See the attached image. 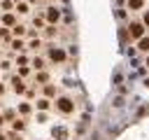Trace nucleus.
I'll list each match as a JSON object with an SVG mask.
<instances>
[{
  "instance_id": "nucleus-1",
  "label": "nucleus",
  "mask_w": 149,
  "mask_h": 140,
  "mask_svg": "<svg viewBox=\"0 0 149 140\" xmlns=\"http://www.w3.org/2000/svg\"><path fill=\"white\" fill-rule=\"evenodd\" d=\"M56 107H58L63 114H70V112L74 110V103H72L70 98H65V96H63V98H58V100H56Z\"/></svg>"
},
{
  "instance_id": "nucleus-2",
  "label": "nucleus",
  "mask_w": 149,
  "mask_h": 140,
  "mask_svg": "<svg viewBox=\"0 0 149 140\" xmlns=\"http://www.w3.org/2000/svg\"><path fill=\"white\" fill-rule=\"evenodd\" d=\"M49 56H51L54 63H63V61H65V49H61V47H51Z\"/></svg>"
},
{
  "instance_id": "nucleus-3",
  "label": "nucleus",
  "mask_w": 149,
  "mask_h": 140,
  "mask_svg": "<svg viewBox=\"0 0 149 140\" xmlns=\"http://www.w3.org/2000/svg\"><path fill=\"white\" fill-rule=\"evenodd\" d=\"M128 33H130V37H142L144 26H142V23H130V26H128Z\"/></svg>"
},
{
  "instance_id": "nucleus-4",
  "label": "nucleus",
  "mask_w": 149,
  "mask_h": 140,
  "mask_svg": "<svg viewBox=\"0 0 149 140\" xmlns=\"http://www.w3.org/2000/svg\"><path fill=\"white\" fill-rule=\"evenodd\" d=\"M47 19H49V23L54 26V23H56V21L61 19V12H58L56 7H49V12H47Z\"/></svg>"
},
{
  "instance_id": "nucleus-5",
  "label": "nucleus",
  "mask_w": 149,
  "mask_h": 140,
  "mask_svg": "<svg viewBox=\"0 0 149 140\" xmlns=\"http://www.w3.org/2000/svg\"><path fill=\"white\" fill-rule=\"evenodd\" d=\"M12 86H14V91H16V93H26V86H23L21 77H12Z\"/></svg>"
},
{
  "instance_id": "nucleus-6",
  "label": "nucleus",
  "mask_w": 149,
  "mask_h": 140,
  "mask_svg": "<svg viewBox=\"0 0 149 140\" xmlns=\"http://www.w3.org/2000/svg\"><path fill=\"white\" fill-rule=\"evenodd\" d=\"M54 138H58V140H65V138H68V128H63V126L54 128Z\"/></svg>"
},
{
  "instance_id": "nucleus-7",
  "label": "nucleus",
  "mask_w": 149,
  "mask_h": 140,
  "mask_svg": "<svg viewBox=\"0 0 149 140\" xmlns=\"http://www.w3.org/2000/svg\"><path fill=\"white\" fill-rule=\"evenodd\" d=\"M49 105H51V103H49V98H40V100H37V110H40V112L49 110Z\"/></svg>"
},
{
  "instance_id": "nucleus-8",
  "label": "nucleus",
  "mask_w": 149,
  "mask_h": 140,
  "mask_svg": "<svg viewBox=\"0 0 149 140\" xmlns=\"http://www.w3.org/2000/svg\"><path fill=\"white\" fill-rule=\"evenodd\" d=\"M140 51L149 54V37H140Z\"/></svg>"
},
{
  "instance_id": "nucleus-9",
  "label": "nucleus",
  "mask_w": 149,
  "mask_h": 140,
  "mask_svg": "<svg viewBox=\"0 0 149 140\" xmlns=\"http://www.w3.org/2000/svg\"><path fill=\"white\" fill-rule=\"evenodd\" d=\"M144 0H128V9H140Z\"/></svg>"
},
{
  "instance_id": "nucleus-10",
  "label": "nucleus",
  "mask_w": 149,
  "mask_h": 140,
  "mask_svg": "<svg viewBox=\"0 0 149 140\" xmlns=\"http://www.w3.org/2000/svg\"><path fill=\"white\" fill-rule=\"evenodd\" d=\"M12 128H14V131H23V128H26V121H21V119H16V121L12 124Z\"/></svg>"
},
{
  "instance_id": "nucleus-11",
  "label": "nucleus",
  "mask_w": 149,
  "mask_h": 140,
  "mask_svg": "<svg viewBox=\"0 0 149 140\" xmlns=\"http://www.w3.org/2000/svg\"><path fill=\"white\" fill-rule=\"evenodd\" d=\"M33 68H35V70H42V68H44V61H42V58H35V61H33Z\"/></svg>"
},
{
  "instance_id": "nucleus-12",
  "label": "nucleus",
  "mask_w": 149,
  "mask_h": 140,
  "mask_svg": "<svg viewBox=\"0 0 149 140\" xmlns=\"http://www.w3.org/2000/svg\"><path fill=\"white\" fill-rule=\"evenodd\" d=\"M44 93H47V96H56V86L47 84V86H44Z\"/></svg>"
},
{
  "instance_id": "nucleus-13",
  "label": "nucleus",
  "mask_w": 149,
  "mask_h": 140,
  "mask_svg": "<svg viewBox=\"0 0 149 140\" xmlns=\"http://www.w3.org/2000/svg\"><path fill=\"white\" fill-rule=\"evenodd\" d=\"M19 112H21V114H28V112H30V105H28V103H21V105H19Z\"/></svg>"
},
{
  "instance_id": "nucleus-14",
  "label": "nucleus",
  "mask_w": 149,
  "mask_h": 140,
  "mask_svg": "<svg viewBox=\"0 0 149 140\" xmlns=\"http://www.w3.org/2000/svg\"><path fill=\"white\" fill-rule=\"evenodd\" d=\"M12 33H14V35H23V33H26V28H23V26H14V30H12Z\"/></svg>"
},
{
  "instance_id": "nucleus-15",
  "label": "nucleus",
  "mask_w": 149,
  "mask_h": 140,
  "mask_svg": "<svg viewBox=\"0 0 149 140\" xmlns=\"http://www.w3.org/2000/svg\"><path fill=\"white\" fill-rule=\"evenodd\" d=\"M12 47H14L16 51H21V49H23V42H21V40H14V42H12Z\"/></svg>"
},
{
  "instance_id": "nucleus-16",
  "label": "nucleus",
  "mask_w": 149,
  "mask_h": 140,
  "mask_svg": "<svg viewBox=\"0 0 149 140\" xmlns=\"http://www.w3.org/2000/svg\"><path fill=\"white\" fill-rule=\"evenodd\" d=\"M28 72H30V68H26V65H21V68H19V77H26Z\"/></svg>"
},
{
  "instance_id": "nucleus-17",
  "label": "nucleus",
  "mask_w": 149,
  "mask_h": 140,
  "mask_svg": "<svg viewBox=\"0 0 149 140\" xmlns=\"http://www.w3.org/2000/svg\"><path fill=\"white\" fill-rule=\"evenodd\" d=\"M35 79H37V82H42V84H44V82H47V79H49V75H47V72H40V75H37V77H35Z\"/></svg>"
},
{
  "instance_id": "nucleus-18",
  "label": "nucleus",
  "mask_w": 149,
  "mask_h": 140,
  "mask_svg": "<svg viewBox=\"0 0 149 140\" xmlns=\"http://www.w3.org/2000/svg\"><path fill=\"white\" fill-rule=\"evenodd\" d=\"M16 12H19V14H28V5H19Z\"/></svg>"
},
{
  "instance_id": "nucleus-19",
  "label": "nucleus",
  "mask_w": 149,
  "mask_h": 140,
  "mask_svg": "<svg viewBox=\"0 0 149 140\" xmlns=\"http://www.w3.org/2000/svg\"><path fill=\"white\" fill-rule=\"evenodd\" d=\"M40 44H42V42H40V40H33V42H30V44H28V47H30V49H37V47H40Z\"/></svg>"
},
{
  "instance_id": "nucleus-20",
  "label": "nucleus",
  "mask_w": 149,
  "mask_h": 140,
  "mask_svg": "<svg viewBox=\"0 0 149 140\" xmlns=\"http://www.w3.org/2000/svg\"><path fill=\"white\" fill-rule=\"evenodd\" d=\"M0 40H5V42H7V40H9V33H7V30H0Z\"/></svg>"
},
{
  "instance_id": "nucleus-21",
  "label": "nucleus",
  "mask_w": 149,
  "mask_h": 140,
  "mask_svg": "<svg viewBox=\"0 0 149 140\" xmlns=\"http://www.w3.org/2000/svg\"><path fill=\"white\" fill-rule=\"evenodd\" d=\"M144 26H149V12L144 14Z\"/></svg>"
},
{
  "instance_id": "nucleus-22",
  "label": "nucleus",
  "mask_w": 149,
  "mask_h": 140,
  "mask_svg": "<svg viewBox=\"0 0 149 140\" xmlns=\"http://www.w3.org/2000/svg\"><path fill=\"white\" fill-rule=\"evenodd\" d=\"M0 93H5V84H0Z\"/></svg>"
},
{
  "instance_id": "nucleus-23",
  "label": "nucleus",
  "mask_w": 149,
  "mask_h": 140,
  "mask_svg": "<svg viewBox=\"0 0 149 140\" xmlns=\"http://www.w3.org/2000/svg\"><path fill=\"white\" fill-rule=\"evenodd\" d=\"M0 140H7V135H5V133H0Z\"/></svg>"
},
{
  "instance_id": "nucleus-24",
  "label": "nucleus",
  "mask_w": 149,
  "mask_h": 140,
  "mask_svg": "<svg viewBox=\"0 0 149 140\" xmlns=\"http://www.w3.org/2000/svg\"><path fill=\"white\" fill-rule=\"evenodd\" d=\"M147 68H149V54H147Z\"/></svg>"
},
{
  "instance_id": "nucleus-25",
  "label": "nucleus",
  "mask_w": 149,
  "mask_h": 140,
  "mask_svg": "<svg viewBox=\"0 0 149 140\" xmlns=\"http://www.w3.org/2000/svg\"><path fill=\"white\" fill-rule=\"evenodd\" d=\"M30 2H37V0H30Z\"/></svg>"
}]
</instances>
